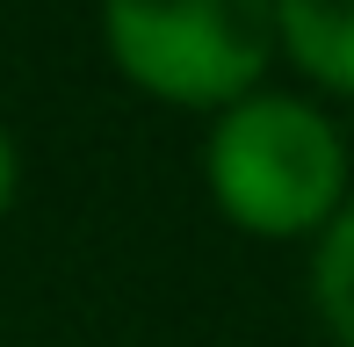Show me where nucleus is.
Wrapping results in <instances>:
<instances>
[{
  "label": "nucleus",
  "instance_id": "nucleus-1",
  "mask_svg": "<svg viewBox=\"0 0 354 347\" xmlns=\"http://www.w3.org/2000/svg\"><path fill=\"white\" fill-rule=\"evenodd\" d=\"M203 188L232 232L268 246H311L347 203V138L318 102L253 87L246 102L210 116Z\"/></svg>",
  "mask_w": 354,
  "mask_h": 347
},
{
  "label": "nucleus",
  "instance_id": "nucleus-2",
  "mask_svg": "<svg viewBox=\"0 0 354 347\" xmlns=\"http://www.w3.org/2000/svg\"><path fill=\"white\" fill-rule=\"evenodd\" d=\"M102 51L138 94L217 116L275 66V0H102Z\"/></svg>",
  "mask_w": 354,
  "mask_h": 347
},
{
  "label": "nucleus",
  "instance_id": "nucleus-3",
  "mask_svg": "<svg viewBox=\"0 0 354 347\" xmlns=\"http://www.w3.org/2000/svg\"><path fill=\"white\" fill-rule=\"evenodd\" d=\"M275 58L318 94L354 102V0H275Z\"/></svg>",
  "mask_w": 354,
  "mask_h": 347
},
{
  "label": "nucleus",
  "instance_id": "nucleus-4",
  "mask_svg": "<svg viewBox=\"0 0 354 347\" xmlns=\"http://www.w3.org/2000/svg\"><path fill=\"white\" fill-rule=\"evenodd\" d=\"M311 311L333 333V347H354V196L311 239Z\"/></svg>",
  "mask_w": 354,
  "mask_h": 347
},
{
  "label": "nucleus",
  "instance_id": "nucleus-5",
  "mask_svg": "<svg viewBox=\"0 0 354 347\" xmlns=\"http://www.w3.org/2000/svg\"><path fill=\"white\" fill-rule=\"evenodd\" d=\"M15 196H22V145H15V131H8V116H0V225H8V210H15Z\"/></svg>",
  "mask_w": 354,
  "mask_h": 347
}]
</instances>
